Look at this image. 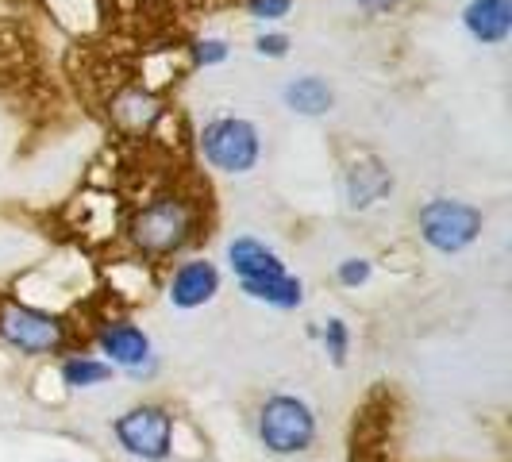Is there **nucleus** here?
Segmentation results:
<instances>
[{"instance_id":"obj_1","label":"nucleus","mask_w":512,"mask_h":462,"mask_svg":"<svg viewBox=\"0 0 512 462\" xmlns=\"http://www.w3.org/2000/svg\"><path fill=\"white\" fill-rule=\"evenodd\" d=\"M197 231V208L185 197H154L151 205H143L128 224V235L135 251L147 258H170L193 239Z\"/></svg>"},{"instance_id":"obj_2","label":"nucleus","mask_w":512,"mask_h":462,"mask_svg":"<svg viewBox=\"0 0 512 462\" xmlns=\"http://www.w3.org/2000/svg\"><path fill=\"white\" fill-rule=\"evenodd\" d=\"M255 436L258 443L278 455V459H293L305 455L316 443V412L305 397L297 393H270L255 416Z\"/></svg>"},{"instance_id":"obj_3","label":"nucleus","mask_w":512,"mask_h":462,"mask_svg":"<svg viewBox=\"0 0 512 462\" xmlns=\"http://www.w3.org/2000/svg\"><path fill=\"white\" fill-rule=\"evenodd\" d=\"M197 147L212 170L243 178L262 158V131L247 116H212L197 135Z\"/></svg>"},{"instance_id":"obj_4","label":"nucleus","mask_w":512,"mask_h":462,"mask_svg":"<svg viewBox=\"0 0 512 462\" xmlns=\"http://www.w3.org/2000/svg\"><path fill=\"white\" fill-rule=\"evenodd\" d=\"M416 228H420V239L436 255H462V251H470L482 239L486 216H482V208L470 205V201L436 197V201H428L416 212Z\"/></svg>"},{"instance_id":"obj_5","label":"nucleus","mask_w":512,"mask_h":462,"mask_svg":"<svg viewBox=\"0 0 512 462\" xmlns=\"http://www.w3.org/2000/svg\"><path fill=\"white\" fill-rule=\"evenodd\" d=\"M112 439L139 462H166L174 455V412L162 405H131L112 420Z\"/></svg>"},{"instance_id":"obj_6","label":"nucleus","mask_w":512,"mask_h":462,"mask_svg":"<svg viewBox=\"0 0 512 462\" xmlns=\"http://www.w3.org/2000/svg\"><path fill=\"white\" fill-rule=\"evenodd\" d=\"M0 339L27 359L58 355L66 347V324H62V316H54L47 308L8 301L0 308Z\"/></svg>"},{"instance_id":"obj_7","label":"nucleus","mask_w":512,"mask_h":462,"mask_svg":"<svg viewBox=\"0 0 512 462\" xmlns=\"http://www.w3.org/2000/svg\"><path fill=\"white\" fill-rule=\"evenodd\" d=\"M97 351H101V359L112 370H124L131 378L151 374L154 366L151 335L143 332L139 324H131V320H108L101 332H97Z\"/></svg>"},{"instance_id":"obj_8","label":"nucleus","mask_w":512,"mask_h":462,"mask_svg":"<svg viewBox=\"0 0 512 462\" xmlns=\"http://www.w3.org/2000/svg\"><path fill=\"white\" fill-rule=\"evenodd\" d=\"M220 270H216V262H208V258H185L178 270L170 274V282H166V301L181 312H197V308H205L216 301V293H220Z\"/></svg>"},{"instance_id":"obj_9","label":"nucleus","mask_w":512,"mask_h":462,"mask_svg":"<svg viewBox=\"0 0 512 462\" xmlns=\"http://www.w3.org/2000/svg\"><path fill=\"white\" fill-rule=\"evenodd\" d=\"M389 193H393V174H389V166H385L378 154H362L359 162L347 166V174H343V197H347V205L355 208V212L374 208Z\"/></svg>"},{"instance_id":"obj_10","label":"nucleus","mask_w":512,"mask_h":462,"mask_svg":"<svg viewBox=\"0 0 512 462\" xmlns=\"http://www.w3.org/2000/svg\"><path fill=\"white\" fill-rule=\"evenodd\" d=\"M462 27L474 43L482 47H501L512 35V0H466L462 8Z\"/></svg>"},{"instance_id":"obj_11","label":"nucleus","mask_w":512,"mask_h":462,"mask_svg":"<svg viewBox=\"0 0 512 462\" xmlns=\"http://www.w3.org/2000/svg\"><path fill=\"white\" fill-rule=\"evenodd\" d=\"M228 266L239 282H251V278H266V274H282V270H289L285 258L278 255L270 243H262L258 235H235V239H231Z\"/></svg>"},{"instance_id":"obj_12","label":"nucleus","mask_w":512,"mask_h":462,"mask_svg":"<svg viewBox=\"0 0 512 462\" xmlns=\"http://www.w3.org/2000/svg\"><path fill=\"white\" fill-rule=\"evenodd\" d=\"M108 116H112L116 128L128 131V135H147V131L158 124V116H162V101H158L154 93H147V89L131 85V89L112 97Z\"/></svg>"},{"instance_id":"obj_13","label":"nucleus","mask_w":512,"mask_h":462,"mask_svg":"<svg viewBox=\"0 0 512 462\" xmlns=\"http://www.w3.org/2000/svg\"><path fill=\"white\" fill-rule=\"evenodd\" d=\"M282 101L293 116H305V120H320L335 108V89L316 74H301L293 81H285Z\"/></svg>"},{"instance_id":"obj_14","label":"nucleus","mask_w":512,"mask_h":462,"mask_svg":"<svg viewBox=\"0 0 512 462\" xmlns=\"http://www.w3.org/2000/svg\"><path fill=\"white\" fill-rule=\"evenodd\" d=\"M243 297H251L258 305L282 308V312H293V308L305 305V282L297 274H266V278H251V282H239Z\"/></svg>"},{"instance_id":"obj_15","label":"nucleus","mask_w":512,"mask_h":462,"mask_svg":"<svg viewBox=\"0 0 512 462\" xmlns=\"http://www.w3.org/2000/svg\"><path fill=\"white\" fill-rule=\"evenodd\" d=\"M112 366L101 359V355H66L62 366H58V378L70 389H97V385L112 382Z\"/></svg>"},{"instance_id":"obj_16","label":"nucleus","mask_w":512,"mask_h":462,"mask_svg":"<svg viewBox=\"0 0 512 462\" xmlns=\"http://www.w3.org/2000/svg\"><path fill=\"white\" fill-rule=\"evenodd\" d=\"M320 339H324V355L332 359V366H347V355H351V328H347V320L332 316L324 324Z\"/></svg>"},{"instance_id":"obj_17","label":"nucleus","mask_w":512,"mask_h":462,"mask_svg":"<svg viewBox=\"0 0 512 462\" xmlns=\"http://www.w3.org/2000/svg\"><path fill=\"white\" fill-rule=\"evenodd\" d=\"M228 58H231L228 39H216V35H208V39H197V43H193V66H201V70L224 66Z\"/></svg>"},{"instance_id":"obj_18","label":"nucleus","mask_w":512,"mask_h":462,"mask_svg":"<svg viewBox=\"0 0 512 462\" xmlns=\"http://www.w3.org/2000/svg\"><path fill=\"white\" fill-rule=\"evenodd\" d=\"M374 278V262L370 258H343L335 266V282L343 289H362V285Z\"/></svg>"},{"instance_id":"obj_19","label":"nucleus","mask_w":512,"mask_h":462,"mask_svg":"<svg viewBox=\"0 0 512 462\" xmlns=\"http://www.w3.org/2000/svg\"><path fill=\"white\" fill-rule=\"evenodd\" d=\"M293 4L297 0H247V12L258 24H278V20H285L293 12Z\"/></svg>"},{"instance_id":"obj_20","label":"nucleus","mask_w":512,"mask_h":462,"mask_svg":"<svg viewBox=\"0 0 512 462\" xmlns=\"http://www.w3.org/2000/svg\"><path fill=\"white\" fill-rule=\"evenodd\" d=\"M289 47H293V39H289L285 31H262V35L255 39L258 58H274V62H278V58H285V54H289Z\"/></svg>"},{"instance_id":"obj_21","label":"nucleus","mask_w":512,"mask_h":462,"mask_svg":"<svg viewBox=\"0 0 512 462\" xmlns=\"http://www.w3.org/2000/svg\"><path fill=\"white\" fill-rule=\"evenodd\" d=\"M366 16H389V12H397L405 0H355Z\"/></svg>"}]
</instances>
